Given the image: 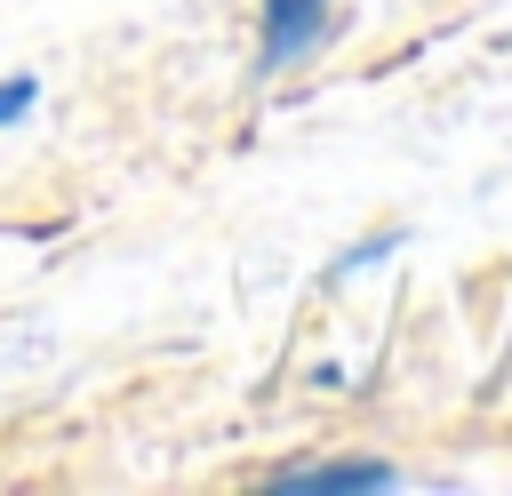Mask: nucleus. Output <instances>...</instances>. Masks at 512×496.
Listing matches in <instances>:
<instances>
[{"label":"nucleus","mask_w":512,"mask_h":496,"mask_svg":"<svg viewBox=\"0 0 512 496\" xmlns=\"http://www.w3.org/2000/svg\"><path fill=\"white\" fill-rule=\"evenodd\" d=\"M328 24V0H264V40H256V72L296 64Z\"/></svg>","instance_id":"obj_1"},{"label":"nucleus","mask_w":512,"mask_h":496,"mask_svg":"<svg viewBox=\"0 0 512 496\" xmlns=\"http://www.w3.org/2000/svg\"><path fill=\"white\" fill-rule=\"evenodd\" d=\"M392 480H400V472L376 464V456H336V464H288V472H272L264 488H280V496H312V488L352 496V488H392Z\"/></svg>","instance_id":"obj_2"},{"label":"nucleus","mask_w":512,"mask_h":496,"mask_svg":"<svg viewBox=\"0 0 512 496\" xmlns=\"http://www.w3.org/2000/svg\"><path fill=\"white\" fill-rule=\"evenodd\" d=\"M16 112H32V72H16V80H0V128H8Z\"/></svg>","instance_id":"obj_3"}]
</instances>
